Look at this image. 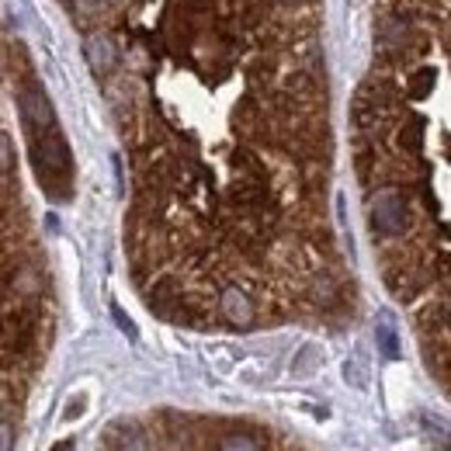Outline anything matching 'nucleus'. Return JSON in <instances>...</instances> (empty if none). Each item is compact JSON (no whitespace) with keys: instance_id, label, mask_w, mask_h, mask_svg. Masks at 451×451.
Here are the masks:
<instances>
[{"instance_id":"1","label":"nucleus","mask_w":451,"mask_h":451,"mask_svg":"<svg viewBox=\"0 0 451 451\" xmlns=\"http://www.w3.org/2000/svg\"><path fill=\"white\" fill-rule=\"evenodd\" d=\"M28 142H31V163H35L42 185L70 177V146H66V139L59 133V125H49L42 133L28 135Z\"/></svg>"},{"instance_id":"2","label":"nucleus","mask_w":451,"mask_h":451,"mask_svg":"<svg viewBox=\"0 0 451 451\" xmlns=\"http://www.w3.org/2000/svg\"><path fill=\"white\" fill-rule=\"evenodd\" d=\"M368 219L378 237H403L410 229V202L396 187H382L368 202Z\"/></svg>"},{"instance_id":"3","label":"nucleus","mask_w":451,"mask_h":451,"mask_svg":"<svg viewBox=\"0 0 451 451\" xmlns=\"http://www.w3.org/2000/svg\"><path fill=\"white\" fill-rule=\"evenodd\" d=\"M18 108H21V122H25L28 135H35V133H42V129H49V125H56L53 105H49L46 90H42L35 80L18 94Z\"/></svg>"},{"instance_id":"4","label":"nucleus","mask_w":451,"mask_h":451,"mask_svg":"<svg viewBox=\"0 0 451 451\" xmlns=\"http://www.w3.org/2000/svg\"><path fill=\"white\" fill-rule=\"evenodd\" d=\"M219 313H222V319H229L233 326H250L254 323V302L239 289H226V292L219 295Z\"/></svg>"},{"instance_id":"5","label":"nucleus","mask_w":451,"mask_h":451,"mask_svg":"<svg viewBox=\"0 0 451 451\" xmlns=\"http://www.w3.org/2000/svg\"><path fill=\"white\" fill-rule=\"evenodd\" d=\"M83 53H87V63H90L98 73H111V70H115V63H118V53H115V46H111L108 38H101V35L87 38Z\"/></svg>"},{"instance_id":"6","label":"nucleus","mask_w":451,"mask_h":451,"mask_svg":"<svg viewBox=\"0 0 451 451\" xmlns=\"http://www.w3.org/2000/svg\"><path fill=\"white\" fill-rule=\"evenodd\" d=\"M375 341H378L382 354H385L389 361H396V358H399V341H396V330H393L389 323H378V330H375Z\"/></svg>"},{"instance_id":"7","label":"nucleus","mask_w":451,"mask_h":451,"mask_svg":"<svg viewBox=\"0 0 451 451\" xmlns=\"http://www.w3.org/2000/svg\"><path fill=\"white\" fill-rule=\"evenodd\" d=\"M344 378L351 385H358V389H365L368 385V372H365V365H361V358H354V361H347L344 365Z\"/></svg>"},{"instance_id":"8","label":"nucleus","mask_w":451,"mask_h":451,"mask_svg":"<svg viewBox=\"0 0 451 451\" xmlns=\"http://www.w3.org/2000/svg\"><path fill=\"white\" fill-rule=\"evenodd\" d=\"M111 316H115V323H118V330L129 337V341H139V330H135V323L129 316H125V309L122 306H111Z\"/></svg>"},{"instance_id":"9","label":"nucleus","mask_w":451,"mask_h":451,"mask_svg":"<svg viewBox=\"0 0 451 451\" xmlns=\"http://www.w3.org/2000/svg\"><path fill=\"white\" fill-rule=\"evenodd\" d=\"M434 80H437V73H434V70H420V73L413 77V87H410V90H413V98H424L427 90L434 87Z\"/></svg>"},{"instance_id":"10","label":"nucleus","mask_w":451,"mask_h":451,"mask_svg":"<svg viewBox=\"0 0 451 451\" xmlns=\"http://www.w3.org/2000/svg\"><path fill=\"white\" fill-rule=\"evenodd\" d=\"M420 142H424V125H420V122H413L410 129H403V146H406V150H413V153H417V150H420Z\"/></svg>"},{"instance_id":"11","label":"nucleus","mask_w":451,"mask_h":451,"mask_svg":"<svg viewBox=\"0 0 451 451\" xmlns=\"http://www.w3.org/2000/svg\"><path fill=\"white\" fill-rule=\"evenodd\" d=\"M11 167H14V153H11V139L0 133V177L4 174H11Z\"/></svg>"},{"instance_id":"12","label":"nucleus","mask_w":451,"mask_h":451,"mask_svg":"<svg viewBox=\"0 0 451 451\" xmlns=\"http://www.w3.org/2000/svg\"><path fill=\"white\" fill-rule=\"evenodd\" d=\"M316 354H319L316 347H306V351H302V361L295 365V372H299V375H306V372H309V368H313V365H316V361H319Z\"/></svg>"},{"instance_id":"13","label":"nucleus","mask_w":451,"mask_h":451,"mask_svg":"<svg viewBox=\"0 0 451 451\" xmlns=\"http://www.w3.org/2000/svg\"><path fill=\"white\" fill-rule=\"evenodd\" d=\"M11 445H14V430L7 424H0V451H11Z\"/></svg>"},{"instance_id":"14","label":"nucleus","mask_w":451,"mask_h":451,"mask_svg":"<svg viewBox=\"0 0 451 451\" xmlns=\"http://www.w3.org/2000/svg\"><path fill=\"white\" fill-rule=\"evenodd\" d=\"M226 451H257V448H254V441H243V437H233V441H226Z\"/></svg>"},{"instance_id":"15","label":"nucleus","mask_w":451,"mask_h":451,"mask_svg":"<svg viewBox=\"0 0 451 451\" xmlns=\"http://www.w3.org/2000/svg\"><path fill=\"white\" fill-rule=\"evenodd\" d=\"M53 451H73V441H63V445H56Z\"/></svg>"}]
</instances>
